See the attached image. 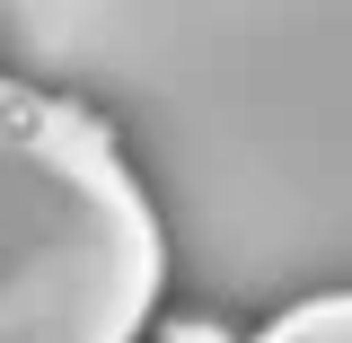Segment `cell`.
I'll list each match as a JSON object with an SVG mask.
<instances>
[{
	"mask_svg": "<svg viewBox=\"0 0 352 343\" xmlns=\"http://www.w3.org/2000/svg\"><path fill=\"white\" fill-rule=\"evenodd\" d=\"M159 343H238L220 317H176V326H159Z\"/></svg>",
	"mask_w": 352,
	"mask_h": 343,
	"instance_id": "6da1fadb",
	"label": "cell"
}]
</instances>
